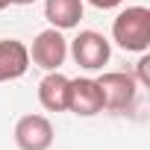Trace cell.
Returning <instances> with one entry per match:
<instances>
[{
  "mask_svg": "<svg viewBox=\"0 0 150 150\" xmlns=\"http://www.w3.org/2000/svg\"><path fill=\"white\" fill-rule=\"evenodd\" d=\"M97 86H100V94H103V109H109V112H127L135 103L138 83H135L132 74L106 71L103 77H97Z\"/></svg>",
  "mask_w": 150,
  "mask_h": 150,
  "instance_id": "2",
  "label": "cell"
},
{
  "mask_svg": "<svg viewBox=\"0 0 150 150\" xmlns=\"http://www.w3.org/2000/svg\"><path fill=\"white\" fill-rule=\"evenodd\" d=\"M35 0H9V6H33Z\"/></svg>",
  "mask_w": 150,
  "mask_h": 150,
  "instance_id": "12",
  "label": "cell"
},
{
  "mask_svg": "<svg viewBox=\"0 0 150 150\" xmlns=\"http://www.w3.org/2000/svg\"><path fill=\"white\" fill-rule=\"evenodd\" d=\"M9 6V0H0V9H6Z\"/></svg>",
  "mask_w": 150,
  "mask_h": 150,
  "instance_id": "13",
  "label": "cell"
},
{
  "mask_svg": "<svg viewBox=\"0 0 150 150\" xmlns=\"http://www.w3.org/2000/svg\"><path fill=\"white\" fill-rule=\"evenodd\" d=\"M83 0H44V18L56 30H74L83 21Z\"/></svg>",
  "mask_w": 150,
  "mask_h": 150,
  "instance_id": "9",
  "label": "cell"
},
{
  "mask_svg": "<svg viewBox=\"0 0 150 150\" xmlns=\"http://www.w3.org/2000/svg\"><path fill=\"white\" fill-rule=\"evenodd\" d=\"M68 86L71 80L59 71H47V77L38 83V103L47 112H68Z\"/></svg>",
  "mask_w": 150,
  "mask_h": 150,
  "instance_id": "8",
  "label": "cell"
},
{
  "mask_svg": "<svg viewBox=\"0 0 150 150\" xmlns=\"http://www.w3.org/2000/svg\"><path fill=\"white\" fill-rule=\"evenodd\" d=\"M27 50H30V62H35L38 68L59 71V65L68 59V38L62 35V30L50 27V30H41L33 38V47Z\"/></svg>",
  "mask_w": 150,
  "mask_h": 150,
  "instance_id": "4",
  "label": "cell"
},
{
  "mask_svg": "<svg viewBox=\"0 0 150 150\" xmlns=\"http://www.w3.org/2000/svg\"><path fill=\"white\" fill-rule=\"evenodd\" d=\"M68 112L80 115V118H94L97 112H103V94L97 80L88 77H77L68 86Z\"/></svg>",
  "mask_w": 150,
  "mask_h": 150,
  "instance_id": "5",
  "label": "cell"
},
{
  "mask_svg": "<svg viewBox=\"0 0 150 150\" xmlns=\"http://www.w3.org/2000/svg\"><path fill=\"white\" fill-rule=\"evenodd\" d=\"M88 3H91L94 9H118L124 0H88Z\"/></svg>",
  "mask_w": 150,
  "mask_h": 150,
  "instance_id": "11",
  "label": "cell"
},
{
  "mask_svg": "<svg viewBox=\"0 0 150 150\" xmlns=\"http://www.w3.org/2000/svg\"><path fill=\"white\" fill-rule=\"evenodd\" d=\"M15 144L21 150H50L53 147V124L44 115H24L15 124Z\"/></svg>",
  "mask_w": 150,
  "mask_h": 150,
  "instance_id": "6",
  "label": "cell"
},
{
  "mask_svg": "<svg viewBox=\"0 0 150 150\" xmlns=\"http://www.w3.org/2000/svg\"><path fill=\"white\" fill-rule=\"evenodd\" d=\"M30 71V50L18 38H0V83L21 80Z\"/></svg>",
  "mask_w": 150,
  "mask_h": 150,
  "instance_id": "7",
  "label": "cell"
},
{
  "mask_svg": "<svg viewBox=\"0 0 150 150\" xmlns=\"http://www.w3.org/2000/svg\"><path fill=\"white\" fill-rule=\"evenodd\" d=\"M112 38L127 53H147L150 47V9L127 6L112 21Z\"/></svg>",
  "mask_w": 150,
  "mask_h": 150,
  "instance_id": "1",
  "label": "cell"
},
{
  "mask_svg": "<svg viewBox=\"0 0 150 150\" xmlns=\"http://www.w3.org/2000/svg\"><path fill=\"white\" fill-rule=\"evenodd\" d=\"M68 50H71L74 62H77L80 68H86V71H100L109 62V56H112L109 38L103 33H97V30H83L77 38L71 41Z\"/></svg>",
  "mask_w": 150,
  "mask_h": 150,
  "instance_id": "3",
  "label": "cell"
},
{
  "mask_svg": "<svg viewBox=\"0 0 150 150\" xmlns=\"http://www.w3.org/2000/svg\"><path fill=\"white\" fill-rule=\"evenodd\" d=\"M147 65H150V56H141L138 59V86H150V77H147Z\"/></svg>",
  "mask_w": 150,
  "mask_h": 150,
  "instance_id": "10",
  "label": "cell"
}]
</instances>
